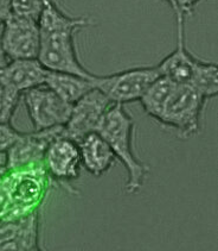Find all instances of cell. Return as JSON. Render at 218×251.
Here are the masks:
<instances>
[{
    "mask_svg": "<svg viewBox=\"0 0 218 251\" xmlns=\"http://www.w3.org/2000/svg\"><path fill=\"white\" fill-rule=\"evenodd\" d=\"M95 24L89 17L68 16L61 10L55 0H45V5L38 18L41 32L38 61L52 72L86 77L94 76L78 58L75 36L81 30Z\"/></svg>",
    "mask_w": 218,
    "mask_h": 251,
    "instance_id": "cell-1",
    "label": "cell"
},
{
    "mask_svg": "<svg viewBox=\"0 0 218 251\" xmlns=\"http://www.w3.org/2000/svg\"><path fill=\"white\" fill-rule=\"evenodd\" d=\"M52 185L43 164L5 170L0 176V220L39 211Z\"/></svg>",
    "mask_w": 218,
    "mask_h": 251,
    "instance_id": "cell-2",
    "label": "cell"
},
{
    "mask_svg": "<svg viewBox=\"0 0 218 251\" xmlns=\"http://www.w3.org/2000/svg\"><path fill=\"white\" fill-rule=\"evenodd\" d=\"M134 130L135 123L125 105L113 104L96 131L107 141L116 160L127 170L125 191L128 195L140 193L150 174V167L139 160L134 152Z\"/></svg>",
    "mask_w": 218,
    "mask_h": 251,
    "instance_id": "cell-3",
    "label": "cell"
},
{
    "mask_svg": "<svg viewBox=\"0 0 218 251\" xmlns=\"http://www.w3.org/2000/svg\"><path fill=\"white\" fill-rule=\"evenodd\" d=\"M206 100L191 86L175 83L156 122L173 130L180 139L195 137L200 131V121Z\"/></svg>",
    "mask_w": 218,
    "mask_h": 251,
    "instance_id": "cell-4",
    "label": "cell"
},
{
    "mask_svg": "<svg viewBox=\"0 0 218 251\" xmlns=\"http://www.w3.org/2000/svg\"><path fill=\"white\" fill-rule=\"evenodd\" d=\"M160 76L156 66L134 67L110 75H95L94 86L114 104L139 101L147 88Z\"/></svg>",
    "mask_w": 218,
    "mask_h": 251,
    "instance_id": "cell-5",
    "label": "cell"
},
{
    "mask_svg": "<svg viewBox=\"0 0 218 251\" xmlns=\"http://www.w3.org/2000/svg\"><path fill=\"white\" fill-rule=\"evenodd\" d=\"M43 166L52 183L58 185L70 194L77 192L71 187L81 175V152L78 143L74 139L60 135L47 146L43 158Z\"/></svg>",
    "mask_w": 218,
    "mask_h": 251,
    "instance_id": "cell-6",
    "label": "cell"
},
{
    "mask_svg": "<svg viewBox=\"0 0 218 251\" xmlns=\"http://www.w3.org/2000/svg\"><path fill=\"white\" fill-rule=\"evenodd\" d=\"M35 131L64 126L70 116L71 106L52 89L43 85L22 94Z\"/></svg>",
    "mask_w": 218,
    "mask_h": 251,
    "instance_id": "cell-7",
    "label": "cell"
},
{
    "mask_svg": "<svg viewBox=\"0 0 218 251\" xmlns=\"http://www.w3.org/2000/svg\"><path fill=\"white\" fill-rule=\"evenodd\" d=\"M96 87L71 106L70 116L63 126V135L78 142L90 132H96L108 108L113 105Z\"/></svg>",
    "mask_w": 218,
    "mask_h": 251,
    "instance_id": "cell-8",
    "label": "cell"
},
{
    "mask_svg": "<svg viewBox=\"0 0 218 251\" xmlns=\"http://www.w3.org/2000/svg\"><path fill=\"white\" fill-rule=\"evenodd\" d=\"M0 44L8 61L37 58L41 44L38 22L11 15L4 22Z\"/></svg>",
    "mask_w": 218,
    "mask_h": 251,
    "instance_id": "cell-9",
    "label": "cell"
},
{
    "mask_svg": "<svg viewBox=\"0 0 218 251\" xmlns=\"http://www.w3.org/2000/svg\"><path fill=\"white\" fill-rule=\"evenodd\" d=\"M60 135H63V126L35 132H22L21 137L5 154L6 169L43 164L47 146Z\"/></svg>",
    "mask_w": 218,
    "mask_h": 251,
    "instance_id": "cell-10",
    "label": "cell"
},
{
    "mask_svg": "<svg viewBox=\"0 0 218 251\" xmlns=\"http://www.w3.org/2000/svg\"><path fill=\"white\" fill-rule=\"evenodd\" d=\"M39 211L17 219L0 220V251H38Z\"/></svg>",
    "mask_w": 218,
    "mask_h": 251,
    "instance_id": "cell-11",
    "label": "cell"
},
{
    "mask_svg": "<svg viewBox=\"0 0 218 251\" xmlns=\"http://www.w3.org/2000/svg\"><path fill=\"white\" fill-rule=\"evenodd\" d=\"M49 69L38 58H19L8 61L0 69V83L16 89L21 94L25 91L45 85Z\"/></svg>",
    "mask_w": 218,
    "mask_h": 251,
    "instance_id": "cell-12",
    "label": "cell"
},
{
    "mask_svg": "<svg viewBox=\"0 0 218 251\" xmlns=\"http://www.w3.org/2000/svg\"><path fill=\"white\" fill-rule=\"evenodd\" d=\"M197 60L186 48L185 23L177 22V46L171 54L156 65L160 75L175 83L189 85Z\"/></svg>",
    "mask_w": 218,
    "mask_h": 251,
    "instance_id": "cell-13",
    "label": "cell"
},
{
    "mask_svg": "<svg viewBox=\"0 0 218 251\" xmlns=\"http://www.w3.org/2000/svg\"><path fill=\"white\" fill-rule=\"evenodd\" d=\"M82 167L90 175L100 177L115 166L116 157L99 132H90L77 142Z\"/></svg>",
    "mask_w": 218,
    "mask_h": 251,
    "instance_id": "cell-14",
    "label": "cell"
},
{
    "mask_svg": "<svg viewBox=\"0 0 218 251\" xmlns=\"http://www.w3.org/2000/svg\"><path fill=\"white\" fill-rule=\"evenodd\" d=\"M94 76L86 77L75 74L49 71L45 86L52 89L64 101L74 105L85 94L95 88Z\"/></svg>",
    "mask_w": 218,
    "mask_h": 251,
    "instance_id": "cell-15",
    "label": "cell"
},
{
    "mask_svg": "<svg viewBox=\"0 0 218 251\" xmlns=\"http://www.w3.org/2000/svg\"><path fill=\"white\" fill-rule=\"evenodd\" d=\"M174 85L175 82H173L170 79H167V77L160 75L147 88V91L145 92L144 96L141 97V99L139 101L141 102L142 108H144L145 113L148 117L158 121L161 114V111L164 108L165 102H166L167 98H169L170 93L172 92Z\"/></svg>",
    "mask_w": 218,
    "mask_h": 251,
    "instance_id": "cell-16",
    "label": "cell"
},
{
    "mask_svg": "<svg viewBox=\"0 0 218 251\" xmlns=\"http://www.w3.org/2000/svg\"><path fill=\"white\" fill-rule=\"evenodd\" d=\"M189 86L202 96L204 99H212L218 94V68L216 63L206 62L198 58Z\"/></svg>",
    "mask_w": 218,
    "mask_h": 251,
    "instance_id": "cell-17",
    "label": "cell"
},
{
    "mask_svg": "<svg viewBox=\"0 0 218 251\" xmlns=\"http://www.w3.org/2000/svg\"><path fill=\"white\" fill-rule=\"evenodd\" d=\"M21 99L19 92L0 83V124L11 123Z\"/></svg>",
    "mask_w": 218,
    "mask_h": 251,
    "instance_id": "cell-18",
    "label": "cell"
},
{
    "mask_svg": "<svg viewBox=\"0 0 218 251\" xmlns=\"http://www.w3.org/2000/svg\"><path fill=\"white\" fill-rule=\"evenodd\" d=\"M12 15L31 18L38 22L45 0H10Z\"/></svg>",
    "mask_w": 218,
    "mask_h": 251,
    "instance_id": "cell-19",
    "label": "cell"
},
{
    "mask_svg": "<svg viewBox=\"0 0 218 251\" xmlns=\"http://www.w3.org/2000/svg\"><path fill=\"white\" fill-rule=\"evenodd\" d=\"M22 132L11 125V123L0 124V155L6 154L10 148L21 137Z\"/></svg>",
    "mask_w": 218,
    "mask_h": 251,
    "instance_id": "cell-20",
    "label": "cell"
},
{
    "mask_svg": "<svg viewBox=\"0 0 218 251\" xmlns=\"http://www.w3.org/2000/svg\"><path fill=\"white\" fill-rule=\"evenodd\" d=\"M200 1H203V0H175V5H177L175 18H177V22L185 23L186 17L192 15L195 8Z\"/></svg>",
    "mask_w": 218,
    "mask_h": 251,
    "instance_id": "cell-21",
    "label": "cell"
},
{
    "mask_svg": "<svg viewBox=\"0 0 218 251\" xmlns=\"http://www.w3.org/2000/svg\"><path fill=\"white\" fill-rule=\"evenodd\" d=\"M11 15L12 12H11L10 0H0V24H4V22Z\"/></svg>",
    "mask_w": 218,
    "mask_h": 251,
    "instance_id": "cell-22",
    "label": "cell"
},
{
    "mask_svg": "<svg viewBox=\"0 0 218 251\" xmlns=\"http://www.w3.org/2000/svg\"><path fill=\"white\" fill-rule=\"evenodd\" d=\"M7 62H8V58L6 57L4 50L1 48V44H0V69L4 68V67L7 65Z\"/></svg>",
    "mask_w": 218,
    "mask_h": 251,
    "instance_id": "cell-23",
    "label": "cell"
},
{
    "mask_svg": "<svg viewBox=\"0 0 218 251\" xmlns=\"http://www.w3.org/2000/svg\"><path fill=\"white\" fill-rule=\"evenodd\" d=\"M5 170H6V166H5V163L4 164L0 163V176H1V175L4 174Z\"/></svg>",
    "mask_w": 218,
    "mask_h": 251,
    "instance_id": "cell-24",
    "label": "cell"
}]
</instances>
